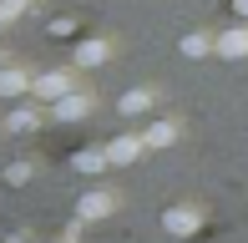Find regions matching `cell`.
Returning <instances> with one entry per match:
<instances>
[{
	"instance_id": "cell-1",
	"label": "cell",
	"mask_w": 248,
	"mask_h": 243,
	"mask_svg": "<svg viewBox=\"0 0 248 243\" xmlns=\"http://www.w3.org/2000/svg\"><path fill=\"white\" fill-rule=\"evenodd\" d=\"M202 223H208V208L202 203H172L162 213V233H172V238H198Z\"/></svg>"
},
{
	"instance_id": "cell-2",
	"label": "cell",
	"mask_w": 248,
	"mask_h": 243,
	"mask_svg": "<svg viewBox=\"0 0 248 243\" xmlns=\"http://www.w3.org/2000/svg\"><path fill=\"white\" fill-rule=\"evenodd\" d=\"M117 203H122V197L111 193V187H92V193L76 197V218H81V223H101V218L117 213Z\"/></svg>"
},
{
	"instance_id": "cell-3",
	"label": "cell",
	"mask_w": 248,
	"mask_h": 243,
	"mask_svg": "<svg viewBox=\"0 0 248 243\" xmlns=\"http://www.w3.org/2000/svg\"><path fill=\"white\" fill-rule=\"evenodd\" d=\"M76 91V71H41L36 76V86H31V96H36V102H61V96H71Z\"/></svg>"
},
{
	"instance_id": "cell-4",
	"label": "cell",
	"mask_w": 248,
	"mask_h": 243,
	"mask_svg": "<svg viewBox=\"0 0 248 243\" xmlns=\"http://www.w3.org/2000/svg\"><path fill=\"white\" fill-rule=\"evenodd\" d=\"M147 152V137H132V132H117V137L107 142V157H111V167H132V162Z\"/></svg>"
},
{
	"instance_id": "cell-5",
	"label": "cell",
	"mask_w": 248,
	"mask_h": 243,
	"mask_svg": "<svg viewBox=\"0 0 248 243\" xmlns=\"http://www.w3.org/2000/svg\"><path fill=\"white\" fill-rule=\"evenodd\" d=\"M111 61V41L107 36H92V41H76V66L81 71H96V66Z\"/></svg>"
},
{
	"instance_id": "cell-6",
	"label": "cell",
	"mask_w": 248,
	"mask_h": 243,
	"mask_svg": "<svg viewBox=\"0 0 248 243\" xmlns=\"http://www.w3.org/2000/svg\"><path fill=\"white\" fill-rule=\"evenodd\" d=\"M31 86H36V76H26L20 66H0V96H5V102L31 96Z\"/></svg>"
},
{
	"instance_id": "cell-7",
	"label": "cell",
	"mask_w": 248,
	"mask_h": 243,
	"mask_svg": "<svg viewBox=\"0 0 248 243\" xmlns=\"http://www.w3.org/2000/svg\"><path fill=\"white\" fill-rule=\"evenodd\" d=\"M51 117H56V122H81V117H92V96H81V91L61 96V102H51Z\"/></svg>"
},
{
	"instance_id": "cell-8",
	"label": "cell",
	"mask_w": 248,
	"mask_h": 243,
	"mask_svg": "<svg viewBox=\"0 0 248 243\" xmlns=\"http://www.w3.org/2000/svg\"><path fill=\"white\" fill-rule=\"evenodd\" d=\"M152 106H157V91H152V86H137V91H127V96L117 102V112H122V117H147Z\"/></svg>"
},
{
	"instance_id": "cell-9",
	"label": "cell",
	"mask_w": 248,
	"mask_h": 243,
	"mask_svg": "<svg viewBox=\"0 0 248 243\" xmlns=\"http://www.w3.org/2000/svg\"><path fill=\"white\" fill-rule=\"evenodd\" d=\"M71 167L86 172V178H96V172L111 167V157H107V147H81V152H71Z\"/></svg>"
},
{
	"instance_id": "cell-10",
	"label": "cell",
	"mask_w": 248,
	"mask_h": 243,
	"mask_svg": "<svg viewBox=\"0 0 248 243\" xmlns=\"http://www.w3.org/2000/svg\"><path fill=\"white\" fill-rule=\"evenodd\" d=\"M218 56H223V61H243V56H248V26L223 30V36H218Z\"/></svg>"
},
{
	"instance_id": "cell-11",
	"label": "cell",
	"mask_w": 248,
	"mask_h": 243,
	"mask_svg": "<svg viewBox=\"0 0 248 243\" xmlns=\"http://www.w3.org/2000/svg\"><path fill=\"white\" fill-rule=\"evenodd\" d=\"M41 122H46V112H41V102H20L16 112L5 117V127H10V132H36Z\"/></svg>"
},
{
	"instance_id": "cell-12",
	"label": "cell",
	"mask_w": 248,
	"mask_h": 243,
	"mask_svg": "<svg viewBox=\"0 0 248 243\" xmlns=\"http://www.w3.org/2000/svg\"><path fill=\"white\" fill-rule=\"evenodd\" d=\"M177 51H183L187 61H202V56H218V36H202V30H193V36L177 41Z\"/></svg>"
},
{
	"instance_id": "cell-13",
	"label": "cell",
	"mask_w": 248,
	"mask_h": 243,
	"mask_svg": "<svg viewBox=\"0 0 248 243\" xmlns=\"http://www.w3.org/2000/svg\"><path fill=\"white\" fill-rule=\"evenodd\" d=\"M142 137H147V152H162V147H172V142H177V122H147Z\"/></svg>"
},
{
	"instance_id": "cell-14",
	"label": "cell",
	"mask_w": 248,
	"mask_h": 243,
	"mask_svg": "<svg viewBox=\"0 0 248 243\" xmlns=\"http://www.w3.org/2000/svg\"><path fill=\"white\" fill-rule=\"evenodd\" d=\"M31 178H36V162H31V157H16V162L5 167V182H10V187H26Z\"/></svg>"
},
{
	"instance_id": "cell-15",
	"label": "cell",
	"mask_w": 248,
	"mask_h": 243,
	"mask_svg": "<svg viewBox=\"0 0 248 243\" xmlns=\"http://www.w3.org/2000/svg\"><path fill=\"white\" fill-rule=\"evenodd\" d=\"M26 10H31V0H0V15H5V20L26 15Z\"/></svg>"
},
{
	"instance_id": "cell-16",
	"label": "cell",
	"mask_w": 248,
	"mask_h": 243,
	"mask_svg": "<svg viewBox=\"0 0 248 243\" xmlns=\"http://www.w3.org/2000/svg\"><path fill=\"white\" fill-rule=\"evenodd\" d=\"M71 30H76L71 15H56V20H51V36H71Z\"/></svg>"
},
{
	"instance_id": "cell-17",
	"label": "cell",
	"mask_w": 248,
	"mask_h": 243,
	"mask_svg": "<svg viewBox=\"0 0 248 243\" xmlns=\"http://www.w3.org/2000/svg\"><path fill=\"white\" fill-rule=\"evenodd\" d=\"M233 10H238V15H243V20H248V0H233Z\"/></svg>"
},
{
	"instance_id": "cell-18",
	"label": "cell",
	"mask_w": 248,
	"mask_h": 243,
	"mask_svg": "<svg viewBox=\"0 0 248 243\" xmlns=\"http://www.w3.org/2000/svg\"><path fill=\"white\" fill-rule=\"evenodd\" d=\"M5 26H10V20H5V15H0V30H5Z\"/></svg>"
},
{
	"instance_id": "cell-19",
	"label": "cell",
	"mask_w": 248,
	"mask_h": 243,
	"mask_svg": "<svg viewBox=\"0 0 248 243\" xmlns=\"http://www.w3.org/2000/svg\"><path fill=\"white\" fill-rule=\"evenodd\" d=\"M0 66H5V61H0Z\"/></svg>"
}]
</instances>
